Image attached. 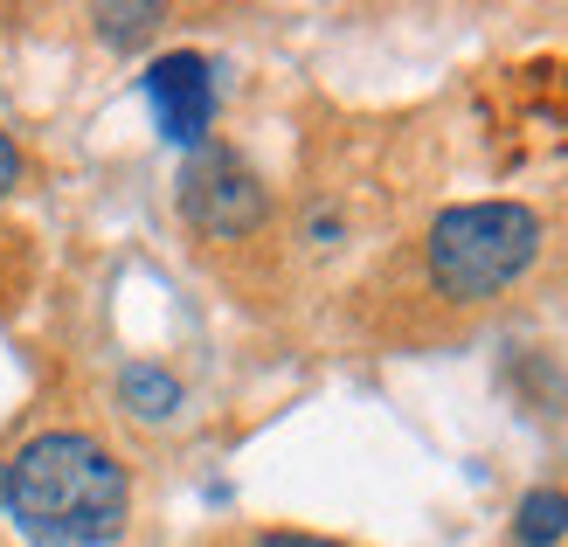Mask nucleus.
I'll use <instances>...</instances> for the list:
<instances>
[{
	"mask_svg": "<svg viewBox=\"0 0 568 547\" xmlns=\"http://www.w3.org/2000/svg\"><path fill=\"white\" fill-rule=\"evenodd\" d=\"M0 506L36 547H111L132 520V478L83 429H36L0 465Z\"/></svg>",
	"mask_w": 568,
	"mask_h": 547,
	"instance_id": "nucleus-1",
	"label": "nucleus"
},
{
	"mask_svg": "<svg viewBox=\"0 0 568 547\" xmlns=\"http://www.w3.org/2000/svg\"><path fill=\"white\" fill-rule=\"evenodd\" d=\"M541 256V215L527 201H458L423 236V271L450 305H493L534 271Z\"/></svg>",
	"mask_w": 568,
	"mask_h": 547,
	"instance_id": "nucleus-2",
	"label": "nucleus"
},
{
	"mask_svg": "<svg viewBox=\"0 0 568 547\" xmlns=\"http://www.w3.org/2000/svg\"><path fill=\"white\" fill-rule=\"evenodd\" d=\"M181 215L194 236L209 243H243L271 222V188L257 181V166L230 146H194L181 174Z\"/></svg>",
	"mask_w": 568,
	"mask_h": 547,
	"instance_id": "nucleus-3",
	"label": "nucleus"
},
{
	"mask_svg": "<svg viewBox=\"0 0 568 547\" xmlns=\"http://www.w3.org/2000/svg\"><path fill=\"white\" fill-rule=\"evenodd\" d=\"M146 104H153V119L160 132L174 139V146H202L209 139V119H215V77H209V55H194V49H166L146 63Z\"/></svg>",
	"mask_w": 568,
	"mask_h": 547,
	"instance_id": "nucleus-4",
	"label": "nucleus"
},
{
	"mask_svg": "<svg viewBox=\"0 0 568 547\" xmlns=\"http://www.w3.org/2000/svg\"><path fill=\"white\" fill-rule=\"evenodd\" d=\"M119 402H125V416H146V423H166L181 409V382L166 367H153V361H139V367H125L119 374Z\"/></svg>",
	"mask_w": 568,
	"mask_h": 547,
	"instance_id": "nucleus-5",
	"label": "nucleus"
},
{
	"mask_svg": "<svg viewBox=\"0 0 568 547\" xmlns=\"http://www.w3.org/2000/svg\"><path fill=\"white\" fill-rule=\"evenodd\" d=\"M568 534V493L561 485H534L514 506V547H555Z\"/></svg>",
	"mask_w": 568,
	"mask_h": 547,
	"instance_id": "nucleus-6",
	"label": "nucleus"
},
{
	"mask_svg": "<svg viewBox=\"0 0 568 547\" xmlns=\"http://www.w3.org/2000/svg\"><path fill=\"white\" fill-rule=\"evenodd\" d=\"M91 21H98V36L111 42V49H132V42H146L153 28H160V8L153 0H111V8H91Z\"/></svg>",
	"mask_w": 568,
	"mask_h": 547,
	"instance_id": "nucleus-7",
	"label": "nucleus"
},
{
	"mask_svg": "<svg viewBox=\"0 0 568 547\" xmlns=\"http://www.w3.org/2000/svg\"><path fill=\"white\" fill-rule=\"evenodd\" d=\"M250 547H347V540H326V534H257Z\"/></svg>",
	"mask_w": 568,
	"mask_h": 547,
	"instance_id": "nucleus-8",
	"label": "nucleus"
},
{
	"mask_svg": "<svg viewBox=\"0 0 568 547\" xmlns=\"http://www.w3.org/2000/svg\"><path fill=\"white\" fill-rule=\"evenodd\" d=\"M21 188V153H14V139L0 132V194H14Z\"/></svg>",
	"mask_w": 568,
	"mask_h": 547,
	"instance_id": "nucleus-9",
	"label": "nucleus"
}]
</instances>
